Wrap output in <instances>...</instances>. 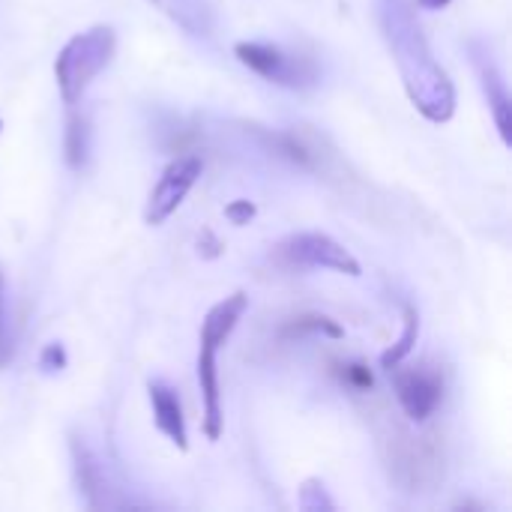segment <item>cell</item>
Instances as JSON below:
<instances>
[{"label":"cell","mask_w":512,"mask_h":512,"mask_svg":"<svg viewBox=\"0 0 512 512\" xmlns=\"http://www.w3.org/2000/svg\"><path fill=\"white\" fill-rule=\"evenodd\" d=\"M378 24L399 66L411 105L429 123H447L456 114V87L444 66L435 60L414 0H378Z\"/></svg>","instance_id":"6da1fadb"},{"label":"cell","mask_w":512,"mask_h":512,"mask_svg":"<svg viewBox=\"0 0 512 512\" xmlns=\"http://www.w3.org/2000/svg\"><path fill=\"white\" fill-rule=\"evenodd\" d=\"M249 309L246 291H234L231 297L219 300L204 324H201V342H198V387H201V405H204V435L210 441L222 438L225 414H222V387H219V348L231 339L240 318Z\"/></svg>","instance_id":"7a4b0ae2"},{"label":"cell","mask_w":512,"mask_h":512,"mask_svg":"<svg viewBox=\"0 0 512 512\" xmlns=\"http://www.w3.org/2000/svg\"><path fill=\"white\" fill-rule=\"evenodd\" d=\"M114 51H117V33L111 24H96L84 33H75L60 48L54 60V78H57L60 99L69 108H75L84 99L87 87L111 63Z\"/></svg>","instance_id":"3957f363"},{"label":"cell","mask_w":512,"mask_h":512,"mask_svg":"<svg viewBox=\"0 0 512 512\" xmlns=\"http://www.w3.org/2000/svg\"><path fill=\"white\" fill-rule=\"evenodd\" d=\"M234 54L255 75L288 90H306L318 84V63L300 51H288L273 42H237Z\"/></svg>","instance_id":"277c9868"},{"label":"cell","mask_w":512,"mask_h":512,"mask_svg":"<svg viewBox=\"0 0 512 512\" xmlns=\"http://www.w3.org/2000/svg\"><path fill=\"white\" fill-rule=\"evenodd\" d=\"M279 258L291 267H321V270H336L345 276H360L363 267L360 261L333 237L318 234V231H303L291 234L288 240L279 243Z\"/></svg>","instance_id":"5b68a950"},{"label":"cell","mask_w":512,"mask_h":512,"mask_svg":"<svg viewBox=\"0 0 512 512\" xmlns=\"http://www.w3.org/2000/svg\"><path fill=\"white\" fill-rule=\"evenodd\" d=\"M387 372H390V381H393V390H396V399H399L402 411L414 423H426L441 408V399H444V375L435 366L420 363V366L405 369L399 363V366H393Z\"/></svg>","instance_id":"8992f818"},{"label":"cell","mask_w":512,"mask_h":512,"mask_svg":"<svg viewBox=\"0 0 512 512\" xmlns=\"http://www.w3.org/2000/svg\"><path fill=\"white\" fill-rule=\"evenodd\" d=\"M201 171H204V162L195 153L171 159L168 168L162 171V177L156 180V186L150 189V198H147V207H144V222L147 225H162L165 219H171V213L186 201V195L198 183Z\"/></svg>","instance_id":"52a82bcc"},{"label":"cell","mask_w":512,"mask_h":512,"mask_svg":"<svg viewBox=\"0 0 512 512\" xmlns=\"http://www.w3.org/2000/svg\"><path fill=\"white\" fill-rule=\"evenodd\" d=\"M474 48V45H471ZM474 66H477V75H480V84H483V93L489 99V108H492V117H495V126L501 132V141L510 147L512 144V99L510 90H507V81H504V72L498 69V63L492 60L489 51H477L474 48Z\"/></svg>","instance_id":"ba28073f"},{"label":"cell","mask_w":512,"mask_h":512,"mask_svg":"<svg viewBox=\"0 0 512 512\" xmlns=\"http://www.w3.org/2000/svg\"><path fill=\"white\" fill-rule=\"evenodd\" d=\"M147 396H150V405H153V423H156V429L180 453H186L189 450V435H186V417H183V405H180L177 390L171 384H165V381H150L147 384Z\"/></svg>","instance_id":"9c48e42d"},{"label":"cell","mask_w":512,"mask_h":512,"mask_svg":"<svg viewBox=\"0 0 512 512\" xmlns=\"http://www.w3.org/2000/svg\"><path fill=\"white\" fill-rule=\"evenodd\" d=\"M150 3L192 36H210L213 33V24H216V3L213 0H150Z\"/></svg>","instance_id":"30bf717a"},{"label":"cell","mask_w":512,"mask_h":512,"mask_svg":"<svg viewBox=\"0 0 512 512\" xmlns=\"http://www.w3.org/2000/svg\"><path fill=\"white\" fill-rule=\"evenodd\" d=\"M417 339H420V315H417L414 306L405 303V330H402V336L381 354V366H384V369H393V366L405 363L408 354L417 348Z\"/></svg>","instance_id":"8fae6325"},{"label":"cell","mask_w":512,"mask_h":512,"mask_svg":"<svg viewBox=\"0 0 512 512\" xmlns=\"http://www.w3.org/2000/svg\"><path fill=\"white\" fill-rule=\"evenodd\" d=\"M87 150H90V132H87V120L81 114H69V123H66V162L72 168H81L84 159H87Z\"/></svg>","instance_id":"7c38bea8"},{"label":"cell","mask_w":512,"mask_h":512,"mask_svg":"<svg viewBox=\"0 0 512 512\" xmlns=\"http://www.w3.org/2000/svg\"><path fill=\"white\" fill-rule=\"evenodd\" d=\"M306 333H321V336H330V339H342L345 330L324 318V315H303V318H294L288 327H285V336H306Z\"/></svg>","instance_id":"4fadbf2b"},{"label":"cell","mask_w":512,"mask_h":512,"mask_svg":"<svg viewBox=\"0 0 512 512\" xmlns=\"http://www.w3.org/2000/svg\"><path fill=\"white\" fill-rule=\"evenodd\" d=\"M300 510L303 512L336 510V504L327 498V489H324V483H321V480H306V483H303V489H300Z\"/></svg>","instance_id":"5bb4252c"},{"label":"cell","mask_w":512,"mask_h":512,"mask_svg":"<svg viewBox=\"0 0 512 512\" xmlns=\"http://www.w3.org/2000/svg\"><path fill=\"white\" fill-rule=\"evenodd\" d=\"M339 378H342L348 387L360 390V393H369V390L375 387V375H372V369L363 366V363H345V366H339Z\"/></svg>","instance_id":"9a60e30c"},{"label":"cell","mask_w":512,"mask_h":512,"mask_svg":"<svg viewBox=\"0 0 512 512\" xmlns=\"http://www.w3.org/2000/svg\"><path fill=\"white\" fill-rule=\"evenodd\" d=\"M66 348L60 345V342H51V345H45L42 348V354H39V369L45 372V375H57V372H63L66 369Z\"/></svg>","instance_id":"2e32d148"},{"label":"cell","mask_w":512,"mask_h":512,"mask_svg":"<svg viewBox=\"0 0 512 512\" xmlns=\"http://www.w3.org/2000/svg\"><path fill=\"white\" fill-rule=\"evenodd\" d=\"M12 357V339H9V312H6V282L0 273V366H6Z\"/></svg>","instance_id":"e0dca14e"},{"label":"cell","mask_w":512,"mask_h":512,"mask_svg":"<svg viewBox=\"0 0 512 512\" xmlns=\"http://www.w3.org/2000/svg\"><path fill=\"white\" fill-rule=\"evenodd\" d=\"M255 213H258V207H255V201H249V198H237V201H231V204L225 207V219H228L234 228L249 225V222L255 219Z\"/></svg>","instance_id":"ac0fdd59"},{"label":"cell","mask_w":512,"mask_h":512,"mask_svg":"<svg viewBox=\"0 0 512 512\" xmlns=\"http://www.w3.org/2000/svg\"><path fill=\"white\" fill-rule=\"evenodd\" d=\"M420 9H444V6H450L453 0H414Z\"/></svg>","instance_id":"d6986e66"},{"label":"cell","mask_w":512,"mask_h":512,"mask_svg":"<svg viewBox=\"0 0 512 512\" xmlns=\"http://www.w3.org/2000/svg\"><path fill=\"white\" fill-rule=\"evenodd\" d=\"M0 129H3V120H0Z\"/></svg>","instance_id":"ffe728a7"}]
</instances>
